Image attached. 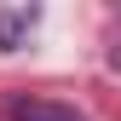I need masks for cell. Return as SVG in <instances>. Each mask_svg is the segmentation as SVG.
<instances>
[{
    "instance_id": "cell-2",
    "label": "cell",
    "mask_w": 121,
    "mask_h": 121,
    "mask_svg": "<svg viewBox=\"0 0 121 121\" xmlns=\"http://www.w3.org/2000/svg\"><path fill=\"white\" fill-rule=\"evenodd\" d=\"M29 29H35V12H29V6H17V12H0V46H17V40L29 35Z\"/></svg>"
},
{
    "instance_id": "cell-1",
    "label": "cell",
    "mask_w": 121,
    "mask_h": 121,
    "mask_svg": "<svg viewBox=\"0 0 121 121\" xmlns=\"http://www.w3.org/2000/svg\"><path fill=\"white\" fill-rule=\"evenodd\" d=\"M6 121H86V115L52 98H6Z\"/></svg>"
}]
</instances>
